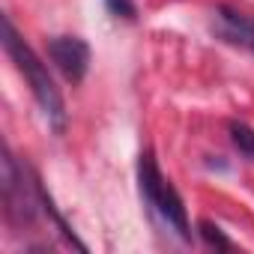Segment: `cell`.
<instances>
[{
	"mask_svg": "<svg viewBox=\"0 0 254 254\" xmlns=\"http://www.w3.org/2000/svg\"><path fill=\"white\" fill-rule=\"evenodd\" d=\"M3 45H6L9 57L15 60L18 72L27 78V84H30V90H33V96H36L39 108L45 111V117L51 120V126L60 132V129H63V123H66V111H63L60 90L54 87V81H51V75H48L45 63H42V60L33 54V48H30V45L15 33V27H12V21H9V18H3Z\"/></svg>",
	"mask_w": 254,
	"mask_h": 254,
	"instance_id": "obj_1",
	"label": "cell"
},
{
	"mask_svg": "<svg viewBox=\"0 0 254 254\" xmlns=\"http://www.w3.org/2000/svg\"><path fill=\"white\" fill-rule=\"evenodd\" d=\"M48 57L63 72V78L72 84H78L90 69V48L78 36H54L48 42Z\"/></svg>",
	"mask_w": 254,
	"mask_h": 254,
	"instance_id": "obj_3",
	"label": "cell"
},
{
	"mask_svg": "<svg viewBox=\"0 0 254 254\" xmlns=\"http://www.w3.org/2000/svg\"><path fill=\"white\" fill-rule=\"evenodd\" d=\"M108 9L123 18H135V3L132 0H108Z\"/></svg>",
	"mask_w": 254,
	"mask_h": 254,
	"instance_id": "obj_7",
	"label": "cell"
},
{
	"mask_svg": "<svg viewBox=\"0 0 254 254\" xmlns=\"http://www.w3.org/2000/svg\"><path fill=\"white\" fill-rule=\"evenodd\" d=\"M197 230H200V236L206 239V245L221 248V251H227V248H230V239H227V236L212 224V221H200V224H197Z\"/></svg>",
	"mask_w": 254,
	"mask_h": 254,
	"instance_id": "obj_6",
	"label": "cell"
},
{
	"mask_svg": "<svg viewBox=\"0 0 254 254\" xmlns=\"http://www.w3.org/2000/svg\"><path fill=\"white\" fill-rule=\"evenodd\" d=\"M218 33L227 39V42H236V45H245L254 51V21L233 12V9H218Z\"/></svg>",
	"mask_w": 254,
	"mask_h": 254,
	"instance_id": "obj_4",
	"label": "cell"
},
{
	"mask_svg": "<svg viewBox=\"0 0 254 254\" xmlns=\"http://www.w3.org/2000/svg\"><path fill=\"white\" fill-rule=\"evenodd\" d=\"M230 138H233V144L239 147V153H245V156L254 159V132L248 129L245 123H233V126H230Z\"/></svg>",
	"mask_w": 254,
	"mask_h": 254,
	"instance_id": "obj_5",
	"label": "cell"
},
{
	"mask_svg": "<svg viewBox=\"0 0 254 254\" xmlns=\"http://www.w3.org/2000/svg\"><path fill=\"white\" fill-rule=\"evenodd\" d=\"M138 183H141V194L144 200L165 218L168 227H174L183 239H191V230H189V215H186V206H183V197L177 194V189L159 174V165L153 159V153H144L141 162H138Z\"/></svg>",
	"mask_w": 254,
	"mask_h": 254,
	"instance_id": "obj_2",
	"label": "cell"
}]
</instances>
